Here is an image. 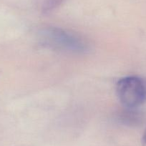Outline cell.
<instances>
[{"instance_id":"cell-1","label":"cell","mask_w":146,"mask_h":146,"mask_svg":"<svg viewBox=\"0 0 146 146\" xmlns=\"http://www.w3.org/2000/svg\"><path fill=\"white\" fill-rule=\"evenodd\" d=\"M116 93L120 103L127 108H135L146 102V78L125 77L116 84Z\"/></svg>"},{"instance_id":"cell-2","label":"cell","mask_w":146,"mask_h":146,"mask_svg":"<svg viewBox=\"0 0 146 146\" xmlns=\"http://www.w3.org/2000/svg\"><path fill=\"white\" fill-rule=\"evenodd\" d=\"M42 40L51 47L66 51L81 52L87 50V44L80 36L60 28L44 29L42 32Z\"/></svg>"},{"instance_id":"cell-3","label":"cell","mask_w":146,"mask_h":146,"mask_svg":"<svg viewBox=\"0 0 146 146\" xmlns=\"http://www.w3.org/2000/svg\"><path fill=\"white\" fill-rule=\"evenodd\" d=\"M61 0H50V2L47 4V8L50 9L52 8V7L55 6V5L58 2H60Z\"/></svg>"},{"instance_id":"cell-4","label":"cell","mask_w":146,"mask_h":146,"mask_svg":"<svg viewBox=\"0 0 146 146\" xmlns=\"http://www.w3.org/2000/svg\"><path fill=\"white\" fill-rule=\"evenodd\" d=\"M142 145L146 146V130L145 131L143 137H142Z\"/></svg>"}]
</instances>
